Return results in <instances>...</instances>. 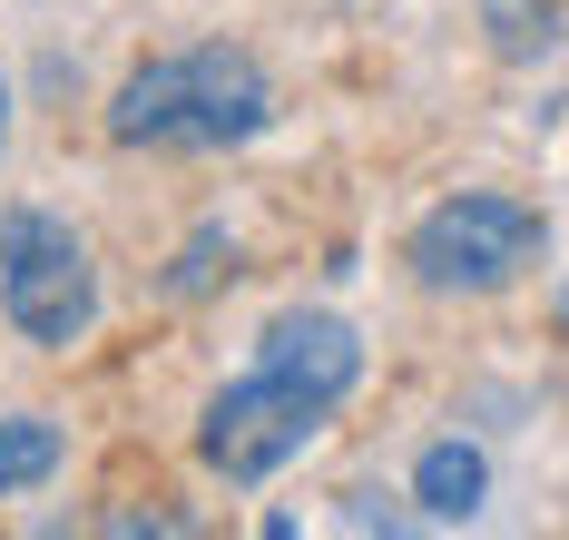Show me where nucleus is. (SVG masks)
<instances>
[{"mask_svg":"<svg viewBox=\"0 0 569 540\" xmlns=\"http://www.w3.org/2000/svg\"><path fill=\"white\" fill-rule=\"evenodd\" d=\"M353 383H363V334H353L343 314H325V304H295V314H276V324L256 334V373L207 403L197 462L217 481H236V491L276 481L284 462L335 422V403Z\"/></svg>","mask_w":569,"mask_h":540,"instance_id":"f257e3e1","label":"nucleus"},{"mask_svg":"<svg viewBox=\"0 0 569 540\" xmlns=\"http://www.w3.org/2000/svg\"><path fill=\"white\" fill-rule=\"evenodd\" d=\"M256 128H276V79L246 50H177L118 79L109 138L118 148H246Z\"/></svg>","mask_w":569,"mask_h":540,"instance_id":"f03ea898","label":"nucleus"},{"mask_svg":"<svg viewBox=\"0 0 569 540\" xmlns=\"http://www.w3.org/2000/svg\"><path fill=\"white\" fill-rule=\"evenodd\" d=\"M540 207L530 197H501V187H461V197H442L422 227H412V246H402V266L432 286V296H501V286H520L530 266H540Z\"/></svg>","mask_w":569,"mask_h":540,"instance_id":"7ed1b4c3","label":"nucleus"},{"mask_svg":"<svg viewBox=\"0 0 569 540\" xmlns=\"http://www.w3.org/2000/svg\"><path fill=\"white\" fill-rule=\"evenodd\" d=\"M0 314L59 354V344H79L89 324H99V266H89V246L69 217L50 207H20V217H0Z\"/></svg>","mask_w":569,"mask_h":540,"instance_id":"20e7f679","label":"nucleus"},{"mask_svg":"<svg viewBox=\"0 0 569 540\" xmlns=\"http://www.w3.org/2000/svg\"><path fill=\"white\" fill-rule=\"evenodd\" d=\"M481 452L471 442H432L422 462H412V501H422V521H471L481 511Z\"/></svg>","mask_w":569,"mask_h":540,"instance_id":"39448f33","label":"nucleus"},{"mask_svg":"<svg viewBox=\"0 0 569 540\" xmlns=\"http://www.w3.org/2000/svg\"><path fill=\"white\" fill-rule=\"evenodd\" d=\"M481 30L501 60H550L560 50V0H481Z\"/></svg>","mask_w":569,"mask_h":540,"instance_id":"423d86ee","label":"nucleus"},{"mask_svg":"<svg viewBox=\"0 0 569 540\" xmlns=\"http://www.w3.org/2000/svg\"><path fill=\"white\" fill-rule=\"evenodd\" d=\"M50 472H59V422L10 413L0 422V491H40Z\"/></svg>","mask_w":569,"mask_h":540,"instance_id":"0eeeda50","label":"nucleus"},{"mask_svg":"<svg viewBox=\"0 0 569 540\" xmlns=\"http://www.w3.org/2000/svg\"><path fill=\"white\" fill-rule=\"evenodd\" d=\"M168 286H177V296H197V286H217V237H197V246H187V266H177Z\"/></svg>","mask_w":569,"mask_h":540,"instance_id":"6e6552de","label":"nucleus"},{"mask_svg":"<svg viewBox=\"0 0 569 540\" xmlns=\"http://www.w3.org/2000/svg\"><path fill=\"white\" fill-rule=\"evenodd\" d=\"M0 148H10V89H0Z\"/></svg>","mask_w":569,"mask_h":540,"instance_id":"1a4fd4ad","label":"nucleus"},{"mask_svg":"<svg viewBox=\"0 0 569 540\" xmlns=\"http://www.w3.org/2000/svg\"><path fill=\"white\" fill-rule=\"evenodd\" d=\"M560 334H569V296H560Z\"/></svg>","mask_w":569,"mask_h":540,"instance_id":"9d476101","label":"nucleus"}]
</instances>
